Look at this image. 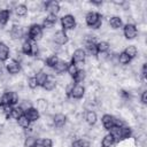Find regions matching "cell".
Listing matches in <instances>:
<instances>
[{"label": "cell", "mask_w": 147, "mask_h": 147, "mask_svg": "<svg viewBox=\"0 0 147 147\" xmlns=\"http://www.w3.org/2000/svg\"><path fill=\"white\" fill-rule=\"evenodd\" d=\"M101 122H102V126L106 130H110L114 126H123L122 121H119L118 118H116V117H114L113 115H109V114H105L101 118Z\"/></svg>", "instance_id": "cell-1"}, {"label": "cell", "mask_w": 147, "mask_h": 147, "mask_svg": "<svg viewBox=\"0 0 147 147\" xmlns=\"http://www.w3.org/2000/svg\"><path fill=\"white\" fill-rule=\"evenodd\" d=\"M28 34H29V38H30L31 40H33V41L40 40V39L42 38V34H44L42 26H41L40 24H37V23L32 24V25L30 26V29H29Z\"/></svg>", "instance_id": "cell-2"}, {"label": "cell", "mask_w": 147, "mask_h": 147, "mask_svg": "<svg viewBox=\"0 0 147 147\" xmlns=\"http://www.w3.org/2000/svg\"><path fill=\"white\" fill-rule=\"evenodd\" d=\"M6 70L9 75H17L21 71V62L15 59H9L6 61Z\"/></svg>", "instance_id": "cell-3"}, {"label": "cell", "mask_w": 147, "mask_h": 147, "mask_svg": "<svg viewBox=\"0 0 147 147\" xmlns=\"http://www.w3.org/2000/svg\"><path fill=\"white\" fill-rule=\"evenodd\" d=\"M61 25L63 28V30H71L76 26V18L74 15L71 14H67L63 15L61 17Z\"/></svg>", "instance_id": "cell-4"}, {"label": "cell", "mask_w": 147, "mask_h": 147, "mask_svg": "<svg viewBox=\"0 0 147 147\" xmlns=\"http://www.w3.org/2000/svg\"><path fill=\"white\" fill-rule=\"evenodd\" d=\"M84 94H85V87L80 84H74L69 92V96L72 99H76V100L82 99L84 96Z\"/></svg>", "instance_id": "cell-5"}, {"label": "cell", "mask_w": 147, "mask_h": 147, "mask_svg": "<svg viewBox=\"0 0 147 147\" xmlns=\"http://www.w3.org/2000/svg\"><path fill=\"white\" fill-rule=\"evenodd\" d=\"M123 33H124V37L126 39H134L138 36V29H137L136 24L127 23L123 28Z\"/></svg>", "instance_id": "cell-6"}, {"label": "cell", "mask_w": 147, "mask_h": 147, "mask_svg": "<svg viewBox=\"0 0 147 147\" xmlns=\"http://www.w3.org/2000/svg\"><path fill=\"white\" fill-rule=\"evenodd\" d=\"M102 20V16H101V14H99V13H96V11H88L87 14H86V16H85V23H86V25L87 26H90V28H92L93 25H95L99 21H101Z\"/></svg>", "instance_id": "cell-7"}, {"label": "cell", "mask_w": 147, "mask_h": 147, "mask_svg": "<svg viewBox=\"0 0 147 147\" xmlns=\"http://www.w3.org/2000/svg\"><path fill=\"white\" fill-rule=\"evenodd\" d=\"M53 40H54V42L56 45H65L68 42L69 38H68V34H67V32L64 30H59V31H56L54 33Z\"/></svg>", "instance_id": "cell-8"}, {"label": "cell", "mask_w": 147, "mask_h": 147, "mask_svg": "<svg viewBox=\"0 0 147 147\" xmlns=\"http://www.w3.org/2000/svg\"><path fill=\"white\" fill-rule=\"evenodd\" d=\"M86 59V52L83 49V48H77L74 53H72V57H71V63L76 64L77 63H83Z\"/></svg>", "instance_id": "cell-9"}, {"label": "cell", "mask_w": 147, "mask_h": 147, "mask_svg": "<svg viewBox=\"0 0 147 147\" xmlns=\"http://www.w3.org/2000/svg\"><path fill=\"white\" fill-rule=\"evenodd\" d=\"M45 9L49 13V14H53V15H57L59 11L61 10V7H60V3L55 0H51V1H47L45 3Z\"/></svg>", "instance_id": "cell-10"}, {"label": "cell", "mask_w": 147, "mask_h": 147, "mask_svg": "<svg viewBox=\"0 0 147 147\" xmlns=\"http://www.w3.org/2000/svg\"><path fill=\"white\" fill-rule=\"evenodd\" d=\"M67 123V116L64 114H61V113H57L53 116V126L55 127H63Z\"/></svg>", "instance_id": "cell-11"}, {"label": "cell", "mask_w": 147, "mask_h": 147, "mask_svg": "<svg viewBox=\"0 0 147 147\" xmlns=\"http://www.w3.org/2000/svg\"><path fill=\"white\" fill-rule=\"evenodd\" d=\"M24 115L26 116V118L30 121V122H36L40 118V113L37 110V108L34 107H30L29 109H26L24 111Z\"/></svg>", "instance_id": "cell-12"}, {"label": "cell", "mask_w": 147, "mask_h": 147, "mask_svg": "<svg viewBox=\"0 0 147 147\" xmlns=\"http://www.w3.org/2000/svg\"><path fill=\"white\" fill-rule=\"evenodd\" d=\"M24 34V30L21 25H14L10 30V37L11 39H21Z\"/></svg>", "instance_id": "cell-13"}, {"label": "cell", "mask_w": 147, "mask_h": 147, "mask_svg": "<svg viewBox=\"0 0 147 147\" xmlns=\"http://www.w3.org/2000/svg\"><path fill=\"white\" fill-rule=\"evenodd\" d=\"M9 47L5 42L0 41V61H7L9 57Z\"/></svg>", "instance_id": "cell-14"}, {"label": "cell", "mask_w": 147, "mask_h": 147, "mask_svg": "<svg viewBox=\"0 0 147 147\" xmlns=\"http://www.w3.org/2000/svg\"><path fill=\"white\" fill-rule=\"evenodd\" d=\"M68 65H69V64H68L64 60H59V62L55 64V67H54L53 69H54V71H55L56 74L61 75V74H63V72H65V71H67Z\"/></svg>", "instance_id": "cell-15"}, {"label": "cell", "mask_w": 147, "mask_h": 147, "mask_svg": "<svg viewBox=\"0 0 147 147\" xmlns=\"http://www.w3.org/2000/svg\"><path fill=\"white\" fill-rule=\"evenodd\" d=\"M34 78H36V80H37L38 86H42V85L46 83V80L48 79V75H47V72H45V71L40 70V71L36 72Z\"/></svg>", "instance_id": "cell-16"}, {"label": "cell", "mask_w": 147, "mask_h": 147, "mask_svg": "<svg viewBox=\"0 0 147 147\" xmlns=\"http://www.w3.org/2000/svg\"><path fill=\"white\" fill-rule=\"evenodd\" d=\"M36 105H37V110L39 111V113H46L47 111V109H48V101L46 100V99H42V98H40V99H38L37 101H36Z\"/></svg>", "instance_id": "cell-17"}, {"label": "cell", "mask_w": 147, "mask_h": 147, "mask_svg": "<svg viewBox=\"0 0 147 147\" xmlns=\"http://www.w3.org/2000/svg\"><path fill=\"white\" fill-rule=\"evenodd\" d=\"M85 121L88 125H94L98 121V116H96V113L93 111V110H88L86 111L85 114Z\"/></svg>", "instance_id": "cell-18"}, {"label": "cell", "mask_w": 147, "mask_h": 147, "mask_svg": "<svg viewBox=\"0 0 147 147\" xmlns=\"http://www.w3.org/2000/svg\"><path fill=\"white\" fill-rule=\"evenodd\" d=\"M21 49H22L23 54H25L26 56H31L32 55V42L30 40L23 41V44L21 46Z\"/></svg>", "instance_id": "cell-19"}, {"label": "cell", "mask_w": 147, "mask_h": 147, "mask_svg": "<svg viewBox=\"0 0 147 147\" xmlns=\"http://www.w3.org/2000/svg\"><path fill=\"white\" fill-rule=\"evenodd\" d=\"M29 9H28V6L26 5H23V3H20V5H16L15 6V13L17 16L20 17H24L26 16Z\"/></svg>", "instance_id": "cell-20"}, {"label": "cell", "mask_w": 147, "mask_h": 147, "mask_svg": "<svg viewBox=\"0 0 147 147\" xmlns=\"http://www.w3.org/2000/svg\"><path fill=\"white\" fill-rule=\"evenodd\" d=\"M114 142H115V139L111 136V133H107L101 140V147H111Z\"/></svg>", "instance_id": "cell-21"}, {"label": "cell", "mask_w": 147, "mask_h": 147, "mask_svg": "<svg viewBox=\"0 0 147 147\" xmlns=\"http://www.w3.org/2000/svg\"><path fill=\"white\" fill-rule=\"evenodd\" d=\"M108 23H109V25H110L113 29H119V28L122 26V24H123L122 18H121L119 16H111V17L109 18Z\"/></svg>", "instance_id": "cell-22"}, {"label": "cell", "mask_w": 147, "mask_h": 147, "mask_svg": "<svg viewBox=\"0 0 147 147\" xmlns=\"http://www.w3.org/2000/svg\"><path fill=\"white\" fill-rule=\"evenodd\" d=\"M7 94H8V106L14 107L16 103H18V94H17V92L10 91V92H7Z\"/></svg>", "instance_id": "cell-23"}, {"label": "cell", "mask_w": 147, "mask_h": 147, "mask_svg": "<svg viewBox=\"0 0 147 147\" xmlns=\"http://www.w3.org/2000/svg\"><path fill=\"white\" fill-rule=\"evenodd\" d=\"M124 53L132 60V59H134V57L137 56V54H138V49H137V47H136L134 45H129V46L125 47Z\"/></svg>", "instance_id": "cell-24"}, {"label": "cell", "mask_w": 147, "mask_h": 147, "mask_svg": "<svg viewBox=\"0 0 147 147\" xmlns=\"http://www.w3.org/2000/svg\"><path fill=\"white\" fill-rule=\"evenodd\" d=\"M109 42L108 41H99L96 44V49H98V54H102V53H107L109 51Z\"/></svg>", "instance_id": "cell-25"}, {"label": "cell", "mask_w": 147, "mask_h": 147, "mask_svg": "<svg viewBox=\"0 0 147 147\" xmlns=\"http://www.w3.org/2000/svg\"><path fill=\"white\" fill-rule=\"evenodd\" d=\"M10 18V10L9 9H1L0 10V24L5 25Z\"/></svg>", "instance_id": "cell-26"}, {"label": "cell", "mask_w": 147, "mask_h": 147, "mask_svg": "<svg viewBox=\"0 0 147 147\" xmlns=\"http://www.w3.org/2000/svg\"><path fill=\"white\" fill-rule=\"evenodd\" d=\"M85 47H86V51L90 53V55L95 56V55L98 54L96 44H95L94 41H86V42H85Z\"/></svg>", "instance_id": "cell-27"}, {"label": "cell", "mask_w": 147, "mask_h": 147, "mask_svg": "<svg viewBox=\"0 0 147 147\" xmlns=\"http://www.w3.org/2000/svg\"><path fill=\"white\" fill-rule=\"evenodd\" d=\"M59 56L56 55V54H53V55H49L47 59H46V61H45V64L48 67V68H54L55 67V64L59 62Z\"/></svg>", "instance_id": "cell-28"}, {"label": "cell", "mask_w": 147, "mask_h": 147, "mask_svg": "<svg viewBox=\"0 0 147 147\" xmlns=\"http://www.w3.org/2000/svg\"><path fill=\"white\" fill-rule=\"evenodd\" d=\"M56 80L54 79V78H51V77H48V79L46 80V83L42 85V87H44V90H46V91H53V90H55V87H56Z\"/></svg>", "instance_id": "cell-29"}, {"label": "cell", "mask_w": 147, "mask_h": 147, "mask_svg": "<svg viewBox=\"0 0 147 147\" xmlns=\"http://www.w3.org/2000/svg\"><path fill=\"white\" fill-rule=\"evenodd\" d=\"M22 115H24V110L18 106V107H13V108H11V111H10L9 117H10V118H14V119H17V118L21 117Z\"/></svg>", "instance_id": "cell-30"}, {"label": "cell", "mask_w": 147, "mask_h": 147, "mask_svg": "<svg viewBox=\"0 0 147 147\" xmlns=\"http://www.w3.org/2000/svg\"><path fill=\"white\" fill-rule=\"evenodd\" d=\"M30 123H31V122L26 118L25 115H22L21 117L17 118V124H18V126L22 127V129H28V127L30 126Z\"/></svg>", "instance_id": "cell-31"}, {"label": "cell", "mask_w": 147, "mask_h": 147, "mask_svg": "<svg viewBox=\"0 0 147 147\" xmlns=\"http://www.w3.org/2000/svg\"><path fill=\"white\" fill-rule=\"evenodd\" d=\"M117 60H118V63H121L122 65H126V64H129L131 62V59L124 52H122V53H119L117 55Z\"/></svg>", "instance_id": "cell-32"}, {"label": "cell", "mask_w": 147, "mask_h": 147, "mask_svg": "<svg viewBox=\"0 0 147 147\" xmlns=\"http://www.w3.org/2000/svg\"><path fill=\"white\" fill-rule=\"evenodd\" d=\"M90 146H91V144L86 139H77L71 145V147H90Z\"/></svg>", "instance_id": "cell-33"}, {"label": "cell", "mask_w": 147, "mask_h": 147, "mask_svg": "<svg viewBox=\"0 0 147 147\" xmlns=\"http://www.w3.org/2000/svg\"><path fill=\"white\" fill-rule=\"evenodd\" d=\"M86 78V71L85 70H83V69H78V71H77V74H76V76L74 77V80H75V83H80V82H83L84 79Z\"/></svg>", "instance_id": "cell-34"}, {"label": "cell", "mask_w": 147, "mask_h": 147, "mask_svg": "<svg viewBox=\"0 0 147 147\" xmlns=\"http://www.w3.org/2000/svg\"><path fill=\"white\" fill-rule=\"evenodd\" d=\"M37 141V138H34L33 136H28L24 140V147H33Z\"/></svg>", "instance_id": "cell-35"}, {"label": "cell", "mask_w": 147, "mask_h": 147, "mask_svg": "<svg viewBox=\"0 0 147 147\" xmlns=\"http://www.w3.org/2000/svg\"><path fill=\"white\" fill-rule=\"evenodd\" d=\"M77 71H78V68H77V65L76 64H74V63H70L69 65H68V69H67V72L74 78L75 76H76V74H77Z\"/></svg>", "instance_id": "cell-36"}, {"label": "cell", "mask_w": 147, "mask_h": 147, "mask_svg": "<svg viewBox=\"0 0 147 147\" xmlns=\"http://www.w3.org/2000/svg\"><path fill=\"white\" fill-rule=\"evenodd\" d=\"M28 86H29L31 90L37 88L38 84H37V80H36L34 77H29V78H28Z\"/></svg>", "instance_id": "cell-37"}, {"label": "cell", "mask_w": 147, "mask_h": 147, "mask_svg": "<svg viewBox=\"0 0 147 147\" xmlns=\"http://www.w3.org/2000/svg\"><path fill=\"white\" fill-rule=\"evenodd\" d=\"M40 142L42 144L44 147H53V140L49 139V138H44Z\"/></svg>", "instance_id": "cell-38"}, {"label": "cell", "mask_w": 147, "mask_h": 147, "mask_svg": "<svg viewBox=\"0 0 147 147\" xmlns=\"http://www.w3.org/2000/svg\"><path fill=\"white\" fill-rule=\"evenodd\" d=\"M45 20H46V21H48V22H51V23H53V24H55V23H56V21H57V17H56V15L48 14V15L45 17Z\"/></svg>", "instance_id": "cell-39"}, {"label": "cell", "mask_w": 147, "mask_h": 147, "mask_svg": "<svg viewBox=\"0 0 147 147\" xmlns=\"http://www.w3.org/2000/svg\"><path fill=\"white\" fill-rule=\"evenodd\" d=\"M53 25H54L53 23H51V22H48V21H46V20L44 18L41 26H42V29H44V28H45V29H51V28H53Z\"/></svg>", "instance_id": "cell-40"}, {"label": "cell", "mask_w": 147, "mask_h": 147, "mask_svg": "<svg viewBox=\"0 0 147 147\" xmlns=\"http://www.w3.org/2000/svg\"><path fill=\"white\" fill-rule=\"evenodd\" d=\"M140 100H141V102H142L144 105H146V103H147V91H144V92L141 93Z\"/></svg>", "instance_id": "cell-41"}, {"label": "cell", "mask_w": 147, "mask_h": 147, "mask_svg": "<svg viewBox=\"0 0 147 147\" xmlns=\"http://www.w3.org/2000/svg\"><path fill=\"white\" fill-rule=\"evenodd\" d=\"M146 75H147V63L142 64V71H141V76L144 79H146Z\"/></svg>", "instance_id": "cell-42"}, {"label": "cell", "mask_w": 147, "mask_h": 147, "mask_svg": "<svg viewBox=\"0 0 147 147\" xmlns=\"http://www.w3.org/2000/svg\"><path fill=\"white\" fill-rule=\"evenodd\" d=\"M91 3L99 6V5H102V1H101V0H91Z\"/></svg>", "instance_id": "cell-43"}, {"label": "cell", "mask_w": 147, "mask_h": 147, "mask_svg": "<svg viewBox=\"0 0 147 147\" xmlns=\"http://www.w3.org/2000/svg\"><path fill=\"white\" fill-rule=\"evenodd\" d=\"M33 147H44V146H42V144H41L40 141H37V142H36V145H34Z\"/></svg>", "instance_id": "cell-44"}]
</instances>
